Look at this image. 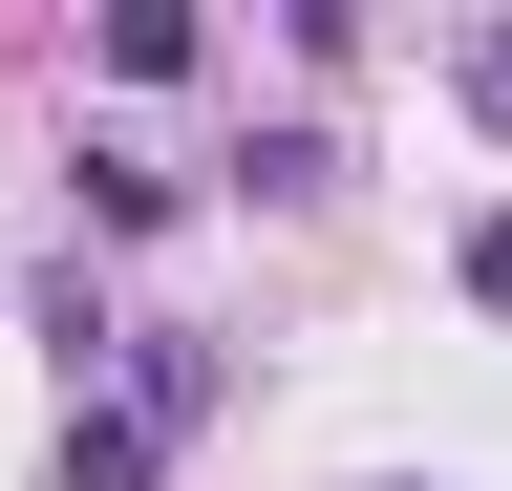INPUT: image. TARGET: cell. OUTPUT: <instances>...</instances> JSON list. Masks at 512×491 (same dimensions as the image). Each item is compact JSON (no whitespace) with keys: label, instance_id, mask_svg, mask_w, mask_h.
<instances>
[{"label":"cell","instance_id":"obj_1","mask_svg":"<svg viewBox=\"0 0 512 491\" xmlns=\"http://www.w3.org/2000/svg\"><path fill=\"white\" fill-rule=\"evenodd\" d=\"M150 470H171V427H150V406H107V385L64 406V449H43V491H150Z\"/></svg>","mask_w":512,"mask_h":491},{"label":"cell","instance_id":"obj_2","mask_svg":"<svg viewBox=\"0 0 512 491\" xmlns=\"http://www.w3.org/2000/svg\"><path fill=\"white\" fill-rule=\"evenodd\" d=\"M192 65H214L192 0H107V86H192Z\"/></svg>","mask_w":512,"mask_h":491},{"label":"cell","instance_id":"obj_3","mask_svg":"<svg viewBox=\"0 0 512 491\" xmlns=\"http://www.w3.org/2000/svg\"><path fill=\"white\" fill-rule=\"evenodd\" d=\"M171 214H192L171 150H86V235H171Z\"/></svg>","mask_w":512,"mask_h":491},{"label":"cell","instance_id":"obj_4","mask_svg":"<svg viewBox=\"0 0 512 491\" xmlns=\"http://www.w3.org/2000/svg\"><path fill=\"white\" fill-rule=\"evenodd\" d=\"M448 86H470V129L512 150V22H470V43H448Z\"/></svg>","mask_w":512,"mask_h":491},{"label":"cell","instance_id":"obj_5","mask_svg":"<svg viewBox=\"0 0 512 491\" xmlns=\"http://www.w3.org/2000/svg\"><path fill=\"white\" fill-rule=\"evenodd\" d=\"M448 278H470L491 321H512V214H470V235H448Z\"/></svg>","mask_w":512,"mask_h":491}]
</instances>
